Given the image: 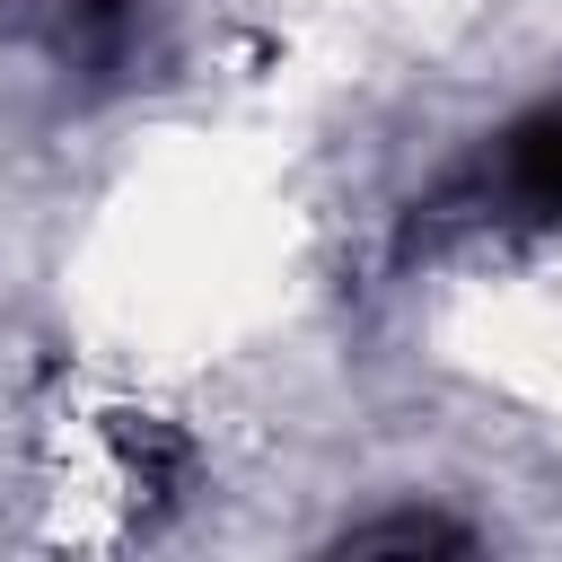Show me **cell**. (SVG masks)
<instances>
[{
    "instance_id": "obj_1",
    "label": "cell",
    "mask_w": 562,
    "mask_h": 562,
    "mask_svg": "<svg viewBox=\"0 0 562 562\" xmlns=\"http://www.w3.org/2000/svg\"><path fill=\"white\" fill-rule=\"evenodd\" d=\"M422 544H465V527H448V518H378V527H342V553H422Z\"/></svg>"
}]
</instances>
